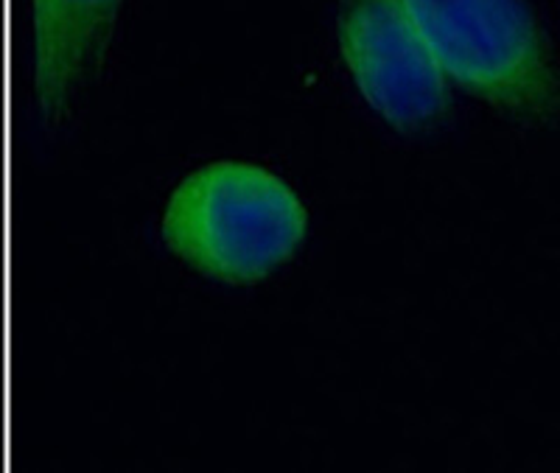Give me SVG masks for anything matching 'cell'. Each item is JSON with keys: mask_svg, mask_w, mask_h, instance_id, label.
Instances as JSON below:
<instances>
[{"mask_svg": "<svg viewBox=\"0 0 560 473\" xmlns=\"http://www.w3.org/2000/svg\"><path fill=\"white\" fill-rule=\"evenodd\" d=\"M160 233L199 275L253 286L298 256L308 236V213L278 174L255 163L219 161L174 188Z\"/></svg>", "mask_w": 560, "mask_h": 473, "instance_id": "1", "label": "cell"}, {"mask_svg": "<svg viewBox=\"0 0 560 473\" xmlns=\"http://www.w3.org/2000/svg\"><path fill=\"white\" fill-rule=\"evenodd\" d=\"M448 82L508 116L558 113L552 45L527 0H398Z\"/></svg>", "mask_w": 560, "mask_h": 473, "instance_id": "2", "label": "cell"}, {"mask_svg": "<svg viewBox=\"0 0 560 473\" xmlns=\"http://www.w3.org/2000/svg\"><path fill=\"white\" fill-rule=\"evenodd\" d=\"M337 37L357 90L389 127L415 134L446 118V73L398 0H342Z\"/></svg>", "mask_w": 560, "mask_h": 473, "instance_id": "3", "label": "cell"}, {"mask_svg": "<svg viewBox=\"0 0 560 473\" xmlns=\"http://www.w3.org/2000/svg\"><path fill=\"white\" fill-rule=\"evenodd\" d=\"M124 0H32L34 98L45 123L68 116L98 68Z\"/></svg>", "mask_w": 560, "mask_h": 473, "instance_id": "4", "label": "cell"}]
</instances>
